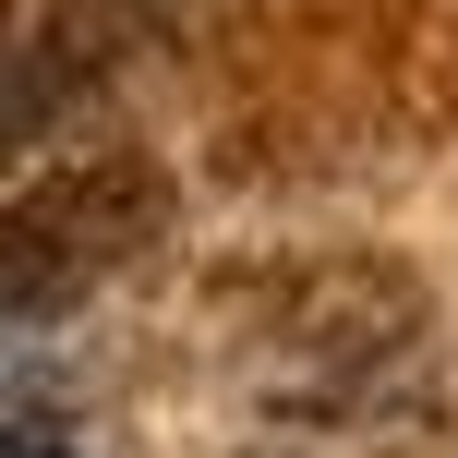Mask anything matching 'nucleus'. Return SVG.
Wrapping results in <instances>:
<instances>
[{"mask_svg":"<svg viewBox=\"0 0 458 458\" xmlns=\"http://www.w3.org/2000/svg\"><path fill=\"white\" fill-rule=\"evenodd\" d=\"M229 374L266 435H386L435 411L446 314L411 253H266L229 290Z\"/></svg>","mask_w":458,"mask_h":458,"instance_id":"nucleus-1","label":"nucleus"},{"mask_svg":"<svg viewBox=\"0 0 458 458\" xmlns=\"http://www.w3.org/2000/svg\"><path fill=\"white\" fill-rule=\"evenodd\" d=\"M182 229V182L145 145H85L0 182V338H37Z\"/></svg>","mask_w":458,"mask_h":458,"instance_id":"nucleus-2","label":"nucleus"},{"mask_svg":"<svg viewBox=\"0 0 458 458\" xmlns=\"http://www.w3.org/2000/svg\"><path fill=\"white\" fill-rule=\"evenodd\" d=\"M193 0H0V169L61 145Z\"/></svg>","mask_w":458,"mask_h":458,"instance_id":"nucleus-3","label":"nucleus"},{"mask_svg":"<svg viewBox=\"0 0 458 458\" xmlns=\"http://www.w3.org/2000/svg\"><path fill=\"white\" fill-rule=\"evenodd\" d=\"M0 458H97V446L72 435L61 411H13V422H0Z\"/></svg>","mask_w":458,"mask_h":458,"instance_id":"nucleus-4","label":"nucleus"},{"mask_svg":"<svg viewBox=\"0 0 458 458\" xmlns=\"http://www.w3.org/2000/svg\"><path fill=\"white\" fill-rule=\"evenodd\" d=\"M229 458H314V446H290V435H253V446H229Z\"/></svg>","mask_w":458,"mask_h":458,"instance_id":"nucleus-5","label":"nucleus"}]
</instances>
